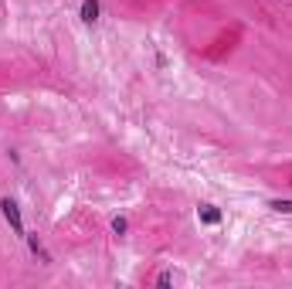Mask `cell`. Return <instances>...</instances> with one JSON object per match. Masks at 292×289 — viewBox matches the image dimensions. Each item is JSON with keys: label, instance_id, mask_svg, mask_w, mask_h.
I'll list each match as a JSON object with an SVG mask.
<instances>
[{"label": "cell", "instance_id": "1", "mask_svg": "<svg viewBox=\"0 0 292 289\" xmlns=\"http://www.w3.org/2000/svg\"><path fill=\"white\" fill-rule=\"evenodd\" d=\"M0 211H4L7 225L14 228V235L27 238V231H24V221H21V208H17V201H14V197H4V201H0Z\"/></svg>", "mask_w": 292, "mask_h": 289}, {"label": "cell", "instance_id": "2", "mask_svg": "<svg viewBox=\"0 0 292 289\" xmlns=\"http://www.w3.org/2000/svg\"><path fill=\"white\" fill-rule=\"evenodd\" d=\"M197 218H201L204 225H221V218H225V214H221V208H217V204H201V208H197Z\"/></svg>", "mask_w": 292, "mask_h": 289}, {"label": "cell", "instance_id": "3", "mask_svg": "<svg viewBox=\"0 0 292 289\" xmlns=\"http://www.w3.org/2000/svg\"><path fill=\"white\" fill-rule=\"evenodd\" d=\"M102 14V4L99 0H82V24H95Z\"/></svg>", "mask_w": 292, "mask_h": 289}, {"label": "cell", "instance_id": "4", "mask_svg": "<svg viewBox=\"0 0 292 289\" xmlns=\"http://www.w3.org/2000/svg\"><path fill=\"white\" fill-rule=\"evenodd\" d=\"M27 245H31V252L38 255V259L45 262V266H48V262H51V255H48L45 248H41V242H38V235H27Z\"/></svg>", "mask_w": 292, "mask_h": 289}, {"label": "cell", "instance_id": "5", "mask_svg": "<svg viewBox=\"0 0 292 289\" xmlns=\"http://www.w3.org/2000/svg\"><path fill=\"white\" fill-rule=\"evenodd\" d=\"M272 211H279V214H292V201L289 197H275V201H269Z\"/></svg>", "mask_w": 292, "mask_h": 289}, {"label": "cell", "instance_id": "6", "mask_svg": "<svg viewBox=\"0 0 292 289\" xmlns=\"http://www.w3.org/2000/svg\"><path fill=\"white\" fill-rule=\"evenodd\" d=\"M113 231L116 235H126V218H113Z\"/></svg>", "mask_w": 292, "mask_h": 289}]
</instances>
